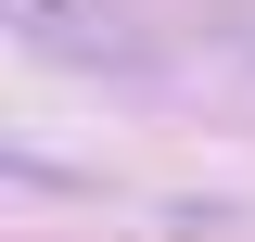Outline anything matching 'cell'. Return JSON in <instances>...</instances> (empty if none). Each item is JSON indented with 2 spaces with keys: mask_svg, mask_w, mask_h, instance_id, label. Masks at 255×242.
Returning <instances> with one entry per match:
<instances>
[{
  "mask_svg": "<svg viewBox=\"0 0 255 242\" xmlns=\"http://www.w3.org/2000/svg\"><path fill=\"white\" fill-rule=\"evenodd\" d=\"M13 26H26L38 38V51H64V64H102V51H140V38H128V13H115V0H13Z\"/></svg>",
  "mask_w": 255,
  "mask_h": 242,
  "instance_id": "obj_1",
  "label": "cell"
}]
</instances>
